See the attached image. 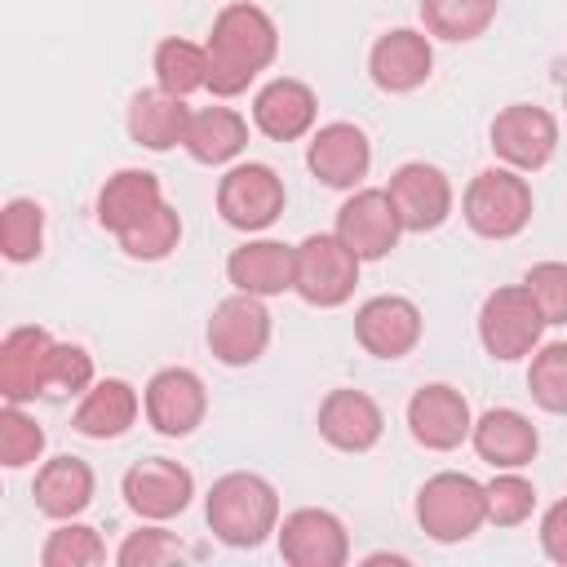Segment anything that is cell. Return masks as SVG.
I'll return each mask as SVG.
<instances>
[{"label": "cell", "instance_id": "1", "mask_svg": "<svg viewBox=\"0 0 567 567\" xmlns=\"http://www.w3.org/2000/svg\"><path fill=\"white\" fill-rule=\"evenodd\" d=\"M208 93L213 97H235L244 93L279 53V27L266 9L239 0L226 4L213 18L208 31Z\"/></svg>", "mask_w": 567, "mask_h": 567}, {"label": "cell", "instance_id": "2", "mask_svg": "<svg viewBox=\"0 0 567 567\" xmlns=\"http://www.w3.org/2000/svg\"><path fill=\"white\" fill-rule=\"evenodd\" d=\"M204 518L221 545L257 549L270 532H279V492L252 470H230L208 487Z\"/></svg>", "mask_w": 567, "mask_h": 567}, {"label": "cell", "instance_id": "3", "mask_svg": "<svg viewBox=\"0 0 567 567\" xmlns=\"http://www.w3.org/2000/svg\"><path fill=\"white\" fill-rule=\"evenodd\" d=\"M416 523L439 545L470 540L487 523L483 483L470 478V474H456V470H443V474L425 478L421 492H416Z\"/></svg>", "mask_w": 567, "mask_h": 567}, {"label": "cell", "instance_id": "4", "mask_svg": "<svg viewBox=\"0 0 567 567\" xmlns=\"http://www.w3.org/2000/svg\"><path fill=\"white\" fill-rule=\"evenodd\" d=\"M461 213L474 235L483 239H514L532 221V186L518 168H483L465 186Z\"/></svg>", "mask_w": 567, "mask_h": 567}, {"label": "cell", "instance_id": "5", "mask_svg": "<svg viewBox=\"0 0 567 567\" xmlns=\"http://www.w3.org/2000/svg\"><path fill=\"white\" fill-rule=\"evenodd\" d=\"M540 332H545V315H540L536 297L527 292V284L487 292V301L478 310V341L492 359L514 363V359L532 354L540 346Z\"/></svg>", "mask_w": 567, "mask_h": 567}, {"label": "cell", "instance_id": "6", "mask_svg": "<svg viewBox=\"0 0 567 567\" xmlns=\"http://www.w3.org/2000/svg\"><path fill=\"white\" fill-rule=\"evenodd\" d=\"M359 257L332 235H306L297 244V275H292V292L306 306L332 310L341 301H350L354 284H359Z\"/></svg>", "mask_w": 567, "mask_h": 567}, {"label": "cell", "instance_id": "7", "mask_svg": "<svg viewBox=\"0 0 567 567\" xmlns=\"http://www.w3.org/2000/svg\"><path fill=\"white\" fill-rule=\"evenodd\" d=\"M284 204H288V190H284V177L270 164L248 159V164L226 168V177L217 182V213L235 230L252 235V230L275 226Z\"/></svg>", "mask_w": 567, "mask_h": 567}, {"label": "cell", "instance_id": "8", "mask_svg": "<svg viewBox=\"0 0 567 567\" xmlns=\"http://www.w3.org/2000/svg\"><path fill=\"white\" fill-rule=\"evenodd\" d=\"M266 297H252V292H235L226 301L213 306L208 315V350L217 363L226 368H248L266 354L270 346V310L261 306Z\"/></svg>", "mask_w": 567, "mask_h": 567}, {"label": "cell", "instance_id": "9", "mask_svg": "<svg viewBox=\"0 0 567 567\" xmlns=\"http://www.w3.org/2000/svg\"><path fill=\"white\" fill-rule=\"evenodd\" d=\"M492 151L505 159V168L536 173L558 151V120L545 106L514 102V106L496 111V120H492Z\"/></svg>", "mask_w": 567, "mask_h": 567}, {"label": "cell", "instance_id": "10", "mask_svg": "<svg viewBox=\"0 0 567 567\" xmlns=\"http://www.w3.org/2000/svg\"><path fill=\"white\" fill-rule=\"evenodd\" d=\"M394 213H399V226L412 230V235H425V230H439L447 217H452V182L443 168L425 164V159H412V164H399L390 173V186H385Z\"/></svg>", "mask_w": 567, "mask_h": 567}, {"label": "cell", "instance_id": "11", "mask_svg": "<svg viewBox=\"0 0 567 567\" xmlns=\"http://www.w3.org/2000/svg\"><path fill=\"white\" fill-rule=\"evenodd\" d=\"M142 408H146V421L155 434L164 439H186L204 425V412H208V390L199 381V372L190 368H159L151 381H146V394H142Z\"/></svg>", "mask_w": 567, "mask_h": 567}, {"label": "cell", "instance_id": "12", "mask_svg": "<svg viewBox=\"0 0 567 567\" xmlns=\"http://www.w3.org/2000/svg\"><path fill=\"white\" fill-rule=\"evenodd\" d=\"M124 501L137 518H151V523H164L173 514H182L195 496V478L186 465L168 461V456H146L137 465L124 470Z\"/></svg>", "mask_w": 567, "mask_h": 567}, {"label": "cell", "instance_id": "13", "mask_svg": "<svg viewBox=\"0 0 567 567\" xmlns=\"http://www.w3.org/2000/svg\"><path fill=\"white\" fill-rule=\"evenodd\" d=\"M275 536H279L284 563H292V567H341V563L350 558L346 523H341L332 509H319V505L292 509V514L279 523Z\"/></svg>", "mask_w": 567, "mask_h": 567}, {"label": "cell", "instance_id": "14", "mask_svg": "<svg viewBox=\"0 0 567 567\" xmlns=\"http://www.w3.org/2000/svg\"><path fill=\"white\" fill-rule=\"evenodd\" d=\"M306 168H310L323 186L350 190V186H359V182L368 177V168H372V142H368V133H363L359 124L332 120V124L315 128V137H310V146H306Z\"/></svg>", "mask_w": 567, "mask_h": 567}, {"label": "cell", "instance_id": "15", "mask_svg": "<svg viewBox=\"0 0 567 567\" xmlns=\"http://www.w3.org/2000/svg\"><path fill=\"white\" fill-rule=\"evenodd\" d=\"M399 235H403V226H399V213L385 190H354L337 208V239L359 261H381L385 252H394Z\"/></svg>", "mask_w": 567, "mask_h": 567}, {"label": "cell", "instance_id": "16", "mask_svg": "<svg viewBox=\"0 0 567 567\" xmlns=\"http://www.w3.org/2000/svg\"><path fill=\"white\" fill-rule=\"evenodd\" d=\"M354 341L372 359H403L421 341V310H416V301H408L399 292L368 297L354 310Z\"/></svg>", "mask_w": 567, "mask_h": 567}, {"label": "cell", "instance_id": "17", "mask_svg": "<svg viewBox=\"0 0 567 567\" xmlns=\"http://www.w3.org/2000/svg\"><path fill=\"white\" fill-rule=\"evenodd\" d=\"M408 430L421 447L430 452H452L470 439L474 430V416H470V403L456 385H421L412 399H408Z\"/></svg>", "mask_w": 567, "mask_h": 567}, {"label": "cell", "instance_id": "18", "mask_svg": "<svg viewBox=\"0 0 567 567\" xmlns=\"http://www.w3.org/2000/svg\"><path fill=\"white\" fill-rule=\"evenodd\" d=\"M368 71H372V84L385 89V93H412L430 80L434 71V49H430V35L425 31H412V27H394L385 35H377L372 53H368Z\"/></svg>", "mask_w": 567, "mask_h": 567}, {"label": "cell", "instance_id": "19", "mask_svg": "<svg viewBox=\"0 0 567 567\" xmlns=\"http://www.w3.org/2000/svg\"><path fill=\"white\" fill-rule=\"evenodd\" d=\"M381 430H385V416H381L372 394H363L354 385H341V390L323 394V403H319V434L337 452H368V447H377Z\"/></svg>", "mask_w": 567, "mask_h": 567}, {"label": "cell", "instance_id": "20", "mask_svg": "<svg viewBox=\"0 0 567 567\" xmlns=\"http://www.w3.org/2000/svg\"><path fill=\"white\" fill-rule=\"evenodd\" d=\"M315 115H319V97L306 80H292V75H279L270 84L257 89L252 97V124L270 137V142H297L315 128Z\"/></svg>", "mask_w": 567, "mask_h": 567}, {"label": "cell", "instance_id": "21", "mask_svg": "<svg viewBox=\"0 0 567 567\" xmlns=\"http://www.w3.org/2000/svg\"><path fill=\"white\" fill-rule=\"evenodd\" d=\"M470 443H474L478 461H487L492 470H523L540 452V434L518 408H487L474 421Z\"/></svg>", "mask_w": 567, "mask_h": 567}, {"label": "cell", "instance_id": "22", "mask_svg": "<svg viewBox=\"0 0 567 567\" xmlns=\"http://www.w3.org/2000/svg\"><path fill=\"white\" fill-rule=\"evenodd\" d=\"M53 337L40 323L9 328L0 341V394L4 403H31L44 394V363H49Z\"/></svg>", "mask_w": 567, "mask_h": 567}, {"label": "cell", "instance_id": "23", "mask_svg": "<svg viewBox=\"0 0 567 567\" xmlns=\"http://www.w3.org/2000/svg\"><path fill=\"white\" fill-rule=\"evenodd\" d=\"M292 275H297V248L279 239H248L226 257V279L235 284V292L279 297L292 288Z\"/></svg>", "mask_w": 567, "mask_h": 567}, {"label": "cell", "instance_id": "24", "mask_svg": "<svg viewBox=\"0 0 567 567\" xmlns=\"http://www.w3.org/2000/svg\"><path fill=\"white\" fill-rule=\"evenodd\" d=\"M159 204H164V190H159V177L155 173H146V168H120L97 190V226L111 230V235H124L128 226H137Z\"/></svg>", "mask_w": 567, "mask_h": 567}, {"label": "cell", "instance_id": "25", "mask_svg": "<svg viewBox=\"0 0 567 567\" xmlns=\"http://www.w3.org/2000/svg\"><path fill=\"white\" fill-rule=\"evenodd\" d=\"M186 124H190L186 97H173L159 84L133 93V102H128V137L137 146H146V151H173V146H182L186 142Z\"/></svg>", "mask_w": 567, "mask_h": 567}, {"label": "cell", "instance_id": "26", "mask_svg": "<svg viewBox=\"0 0 567 567\" xmlns=\"http://www.w3.org/2000/svg\"><path fill=\"white\" fill-rule=\"evenodd\" d=\"M31 492H35V509L40 514L66 523V518L89 509V501H93V470L80 456H53V461H44L35 470V487Z\"/></svg>", "mask_w": 567, "mask_h": 567}, {"label": "cell", "instance_id": "27", "mask_svg": "<svg viewBox=\"0 0 567 567\" xmlns=\"http://www.w3.org/2000/svg\"><path fill=\"white\" fill-rule=\"evenodd\" d=\"M142 412V399L128 381L120 377H102L84 390L80 408H75V430L84 439H120Z\"/></svg>", "mask_w": 567, "mask_h": 567}, {"label": "cell", "instance_id": "28", "mask_svg": "<svg viewBox=\"0 0 567 567\" xmlns=\"http://www.w3.org/2000/svg\"><path fill=\"white\" fill-rule=\"evenodd\" d=\"M186 155L195 164H230L244 146H248V120L230 106H204V111H190V124H186Z\"/></svg>", "mask_w": 567, "mask_h": 567}, {"label": "cell", "instance_id": "29", "mask_svg": "<svg viewBox=\"0 0 567 567\" xmlns=\"http://www.w3.org/2000/svg\"><path fill=\"white\" fill-rule=\"evenodd\" d=\"M155 84L173 97H190L195 89H208V49L182 35H168L155 44Z\"/></svg>", "mask_w": 567, "mask_h": 567}, {"label": "cell", "instance_id": "30", "mask_svg": "<svg viewBox=\"0 0 567 567\" xmlns=\"http://www.w3.org/2000/svg\"><path fill=\"white\" fill-rule=\"evenodd\" d=\"M496 9L501 0H421V22L430 35L465 44V40H478L496 22Z\"/></svg>", "mask_w": 567, "mask_h": 567}, {"label": "cell", "instance_id": "31", "mask_svg": "<svg viewBox=\"0 0 567 567\" xmlns=\"http://www.w3.org/2000/svg\"><path fill=\"white\" fill-rule=\"evenodd\" d=\"M115 239H120L124 257H133V261H164L182 239V217L173 204H159L155 213H146L137 226H128Z\"/></svg>", "mask_w": 567, "mask_h": 567}, {"label": "cell", "instance_id": "32", "mask_svg": "<svg viewBox=\"0 0 567 567\" xmlns=\"http://www.w3.org/2000/svg\"><path fill=\"white\" fill-rule=\"evenodd\" d=\"M0 244L13 266L35 261L44 248V208L35 199H9L0 217Z\"/></svg>", "mask_w": 567, "mask_h": 567}, {"label": "cell", "instance_id": "33", "mask_svg": "<svg viewBox=\"0 0 567 567\" xmlns=\"http://www.w3.org/2000/svg\"><path fill=\"white\" fill-rule=\"evenodd\" d=\"M40 563L44 567H97V563H106V545H102L97 527L66 518L62 527L49 532V540L40 549Z\"/></svg>", "mask_w": 567, "mask_h": 567}, {"label": "cell", "instance_id": "34", "mask_svg": "<svg viewBox=\"0 0 567 567\" xmlns=\"http://www.w3.org/2000/svg\"><path fill=\"white\" fill-rule=\"evenodd\" d=\"M527 390L545 412L567 416V341H549L532 354Z\"/></svg>", "mask_w": 567, "mask_h": 567}, {"label": "cell", "instance_id": "35", "mask_svg": "<svg viewBox=\"0 0 567 567\" xmlns=\"http://www.w3.org/2000/svg\"><path fill=\"white\" fill-rule=\"evenodd\" d=\"M44 452V430L35 416L22 412V403L0 408V465L4 470H27Z\"/></svg>", "mask_w": 567, "mask_h": 567}, {"label": "cell", "instance_id": "36", "mask_svg": "<svg viewBox=\"0 0 567 567\" xmlns=\"http://www.w3.org/2000/svg\"><path fill=\"white\" fill-rule=\"evenodd\" d=\"M483 501H487V523L496 527H518L532 518L536 509V487L518 474V470H501L492 483H483Z\"/></svg>", "mask_w": 567, "mask_h": 567}, {"label": "cell", "instance_id": "37", "mask_svg": "<svg viewBox=\"0 0 567 567\" xmlns=\"http://www.w3.org/2000/svg\"><path fill=\"white\" fill-rule=\"evenodd\" d=\"M93 385V354L75 341H53L44 363V394H80Z\"/></svg>", "mask_w": 567, "mask_h": 567}, {"label": "cell", "instance_id": "38", "mask_svg": "<svg viewBox=\"0 0 567 567\" xmlns=\"http://www.w3.org/2000/svg\"><path fill=\"white\" fill-rule=\"evenodd\" d=\"M177 558H186V545L164 527H137L115 549L120 567H164V563H177Z\"/></svg>", "mask_w": 567, "mask_h": 567}, {"label": "cell", "instance_id": "39", "mask_svg": "<svg viewBox=\"0 0 567 567\" xmlns=\"http://www.w3.org/2000/svg\"><path fill=\"white\" fill-rule=\"evenodd\" d=\"M523 284L536 297L545 323H567V261H536Z\"/></svg>", "mask_w": 567, "mask_h": 567}, {"label": "cell", "instance_id": "40", "mask_svg": "<svg viewBox=\"0 0 567 567\" xmlns=\"http://www.w3.org/2000/svg\"><path fill=\"white\" fill-rule=\"evenodd\" d=\"M540 549H545V558L567 567V496L545 509V518H540Z\"/></svg>", "mask_w": 567, "mask_h": 567}, {"label": "cell", "instance_id": "41", "mask_svg": "<svg viewBox=\"0 0 567 567\" xmlns=\"http://www.w3.org/2000/svg\"><path fill=\"white\" fill-rule=\"evenodd\" d=\"M563 106H567V97H563Z\"/></svg>", "mask_w": 567, "mask_h": 567}]
</instances>
